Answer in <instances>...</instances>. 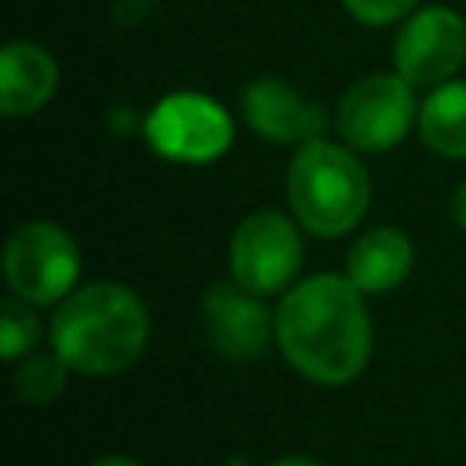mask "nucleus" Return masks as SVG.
<instances>
[{
  "instance_id": "obj_2",
  "label": "nucleus",
  "mask_w": 466,
  "mask_h": 466,
  "mask_svg": "<svg viewBox=\"0 0 466 466\" xmlns=\"http://www.w3.org/2000/svg\"><path fill=\"white\" fill-rule=\"evenodd\" d=\"M149 342V313L142 299L113 280L69 291L51 317V350L80 375L127 371Z\"/></svg>"
},
{
  "instance_id": "obj_4",
  "label": "nucleus",
  "mask_w": 466,
  "mask_h": 466,
  "mask_svg": "<svg viewBox=\"0 0 466 466\" xmlns=\"http://www.w3.org/2000/svg\"><path fill=\"white\" fill-rule=\"evenodd\" d=\"M7 288L29 306L62 302L80 277V251L73 237L55 222H25L4 248Z\"/></svg>"
},
{
  "instance_id": "obj_14",
  "label": "nucleus",
  "mask_w": 466,
  "mask_h": 466,
  "mask_svg": "<svg viewBox=\"0 0 466 466\" xmlns=\"http://www.w3.org/2000/svg\"><path fill=\"white\" fill-rule=\"evenodd\" d=\"M66 360L58 353H36L25 357L15 371V393L25 404H47L66 390Z\"/></svg>"
},
{
  "instance_id": "obj_3",
  "label": "nucleus",
  "mask_w": 466,
  "mask_h": 466,
  "mask_svg": "<svg viewBox=\"0 0 466 466\" xmlns=\"http://www.w3.org/2000/svg\"><path fill=\"white\" fill-rule=\"evenodd\" d=\"M288 204L295 222L313 237L350 233L371 204V178L357 149L328 138L299 146L288 167Z\"/></svg>"
},
{
  "instance_id": "obj_10",
  "label": "nucleus",
  "mask_w": 466,
  "mask_h": 466,
  "mask_svg": "<svg viewBox=\"0 0 466 466\" xmlns=\"http://www.w3.org/2000/svg\"><path fill=\"white\" fill-rule=\"evenodd\" d=\"M240 113L258 138L277 146H306L313 138H324V109L273 76H258L244 87Z\"/></svg>"
},
{
  "instance_id": "obj_13",
  "label": "nucleus",
  "mask_w": 466,
  "mask_h": 466,
  "mask_svg": "<svg viewBox=\"0 0 466 466\" xmlns=\"http://www.w3.org/2000/svg\"><path fill=\"white\" fill-rule=\"evenodd\" d=\"M419 135L437 157L466 160V80H444L422 98Z\"/></svg>"
},
{
  "instance_id": "obj_9",
  "label": "nucleus",
  "mask_w": 466,
  "mask_h": 466,
  "mask_svg": "<svg viewBox=\"0 0 466 466\" xmlns=\"http://www.w3.org/2000/svg\"><path fill=\"white\" fill-rule=\"evenodd\" d=\"M200 324L211 350L226 360H255L277 339V313L262 306V295L237 280H218L200 299Z\"/></svg>"
},
{
  "instance_id": "obj_16",
  "label": "nucleus",
  "mask_w": 466,
  "mask_h": 466,
  "mask_svg": "<svg viewBox=\"0 0 466 466\" xmlns=\"http://www.w3.org/2000/svg\"><path fill=\"white\" fill-rule=\"evenodd\" d=\"M419 0H342V7L360 22V25H390L400 22L415 11Z\"/></svg>"
},
{
  "instance_id": "obj_12",
  "label": "nucleus",
  "mask_w": 466,
  "mask_h": 466,
  "mask_svg": "<svg viewBox=\"0 0 466 466\" xmlns=\"http://www.w3.org/2000/svg\"><path fill=\"white\" fill-rule=\"evenodd\" d=\"M411 262H415V251H411L408 233L393 226H375L353 240L346 255V277L364 295H382L408 280Z\"/></svg>"
},
{
  "instance_id": "obj_6",
  "label": "nucleus",
  "mask_w": 466,
  "mask_h": 466,
  "mask_svg": "<svg viewBox=\"0 0 466 466\" xmlns=\"http://www.w3.org/2000/svg\"><path fill=\"white\" fill-rule=\"evenodd\" d=\"M146 138L167 160L211 164L233 146V120L211 95L175 91L146 116Z\"/></svg>"
},
{
  "instance_id": "obj_1",
  "label": "nucleus",
  "mask_w": 466,
  "mask_h": 466,
  "mask_svg": "<svg viewBox=\"0 0 466 466\" xmlns=\"http://www.w3.org/2000/svg\"><path fill=\"white\" fill-rule=\"evenodd\" d=\"M277 346L284 360L320 386L357 379L371 357V317L364 291L339 273H317L277 306Z\"/></svg>"
},
{
  "instance_id": "obj_19",
  "label": "nucleus",
  "mask_w": 466,
  "mask_h": 466,
  "mask_svg": "<svg viewBox=\"0 0 466 466\" xmlns=\"http://www.w3.org/2000/svg\"><path fill=\"white\" fill-rule=\"evenodd\" d=\"M91 466H138V462L135 459H124V455H106V459H98Z\"/></svg>"
},
{
  "instance_id": "obj_15",
  "label": "nucleus",
  "mask_w": 466,
  "mask_h": 466,
  "mask_svg": "<svg viewBox=\"0 0 466 466\" xmlns=\"http://www.w3.org/2000/svg\"><path fill=\"white\" fill-rule=\"evenodd\" d=\"M40 339V320L29 309L25 299H7L4 302V317H0V353L4 360H18L25 357Z\"/></svg>"
},
{
  "instance_id": "obj_7",
  "label": "nucleus",
  "mask_w": 466,
  "mask_h": 466,
  "mask_svg": "<svg viewBox=\"0 0 466 466\" xmlns=\"http://www.w3.org/2000/svg\"><path fill=\"white\" fill-rule=\"evenodd\" d=\"M302 266V237L280 211H251L229 237V273L255 295H273L291 284Z\"/></svg>"
},
{
  "instance_id": "obj_18",
  "label": "nucleus",
  "mask_w": 466,
  "mask_h": 466,
  "mask_svg": "<svg viewBox=\"0 0 466 466\" xmlns=\"http://www.w3.org/2000/svg\"><path fill=\"white\" fill-rule=\"evenodd\" d=\"M273 466H320V462H313V459H306V455H284V459H277Z\"/></svg>"
},
{
  "instance_id": "obj_8",
  "label": "nucleus",
  "mask_w": 466,
  "mask_h": 466,
  "mask_svg": "<svg viewBox=\"0 0 466 466\" xmlns=\"http://www.w3.org/2000/svg\"><path fill=\"white\" fill-rule=\"evenodd\" d=\"M466 62V22L455 7L411 11L393 44V69L411 87L444 84Z\"/></svg>"
},
{
  "instance_id": "obj_5",
  "label": "nucleus",
  "mask_w": 466,
  "mask_h": 466,
  "mask_svg": "<svg viewBox=\"0 0 466 466\" xmlns=\"http://www.w3.org/2000/svg\"><path fill=\"white\" fill-rule=\"evenodd\" d=\"M411 120H419L415 95L397 69L360 76L357 84H350V91L339 98L335 109V127L342 142L357 153L393 149L408 135Z\"/></svg>"
},
{
  "instance_id": "obj_17",
  "label": "nucleus",
  "mask_w": 466,
  "mask_h": 466,
  "mask_svg": "<svg viewBox=\"0 0 466 466\" xmlns=\"http://www.w3.org/2000/svg\"><path fill=\"white\" fill-rule=\"evenodd\" d=\"M451 218H455V226L459 229H466V182L455 189V197H451Z\"/></svg>"
},
{
  "instance_id": "obj_11",
  "label": "nucleus",
  "mask_w": 466,
  "mask_h": 466,
  "mask_svg": "<svg viewBox=\"0 0 466 466\" xmlns=\"http://www.w3.org/2000/svg\"><path fill=\"white\" fill-rule=\"evenodd\" d=\"M58 87V62L25 40H11L0 55V109L7 116H29L51 102Z\"/></svg>"
}]
</instances>
